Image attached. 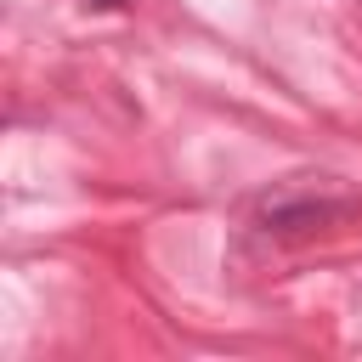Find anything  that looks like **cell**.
Instances as JSON below:
<instances>
[{
    "mask_svg": "<svg viewBox=\"0 0 362 362\" xmlns=\"http://www.w3.org/2000/svg\"><path fill=\"white\" fill-rule=\"evenodd\" d=\"M339 215H351V198H288V192H277V198L255 204L260 232H317V226H328Z\"/></svg>",
    "mask_w": 362,
    "mask_h": 362,
    "instance_id": "6da1fadb",
    "label": "cell"
},
{
    "mask_svg": "<svg viewBox=\"0 0 362 362\" xmlns=\"http://www.w3.org/2000/svg\"><path fill=\"white\" fill-rule=\"evenodd\" d=\"M85 6H96V11H124L130 0H85Z\"/></svg>",
    "mask_w": 362,
    "mask_h": 362,
    "instance_id": "7a4b0ae2",
    "label": "cell"
}]
</instances>
